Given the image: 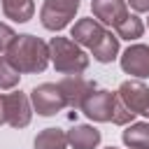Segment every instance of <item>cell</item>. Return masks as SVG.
Returning <instances> with one entry per match:
<instances>
[{
	"mask_svg": "<svg viewBox=\"0 0 149 149\" xmlns=\"http://www.w3.org/2000/svg\"><path fill=\"white\" fill-rule=\"evenodd\" d=\"M7 58L9 63L26 74H37L44 72L51 54H49V44L42 42L35 35H16V40L12 42V47L7 49Z\"/></svg>",
	"mask_w": 149,
	"mask_h": 149,
	"instance_id": "obj_1",
	"label": "cell"
},
{
	"mask_svg": "<svg viewBox=\"0 0 149 149\" xmlns=\"http://www.w3.org/2000/svg\"><path fill=\"white\" fill-rule=\"evenodd\" d=\"M49 54L56 72L61 74H81L88 68V54L72 37H51Z\"/></svg>",
	"mask_w": 149,
	"mask_h": 149,
	"instance_id": "obj_2",
	"label": "cell"
},
{
	"mask_svg": "<svg viewBox=\"0 0 149 149\" xmlns=\"http://www.w3.org/2000/svg\"><path fill=\"white\" fill-rule=\"evenodd\" d=\"M79 0H44L40 9V21L47 30H63L77 14Z\"/></svg>",
	"mask_w": 149,
	"mask_h": 149,
	"instance_id": "obj_3",
	"label": "cell"
},
{
	"mask_svg": "<svg viewBox=\"0 0 149 149\" xmlns=\"http://www.w3.org/2000/svg\"><path fill=\"white\" fill-rule=\"evenodd\" d=\"M116 100L119 95L112 93V91H105V88H93L86 100L81 102V112L91 119V121H100V123H107L112 121L114 116V107H116Z\"/></svg>",
	"mask_w": 149,
	"mask_h": 149,
	"instance_id": "obj_4",
	"label": "cell"
},
{
	"mask_svg": "<svg viewBox=\"0 0 149 149\" xmlns=\"http://www.w3.org/2000/svg\"><path fill=\"white\" fill-rule=\"evenodd\" d=\"M30 102H33V109L40 114V116H54L58 114L63 107H68L58 84H40L30 91Z\"/></svg>",
	"mask_w": 149,
	"mask_h": 149,
	"instance_id": "obj_5",
	"label": "cell"
},
{
	"mask_svg": "<svg viewBox=\"0 0 149 149\" xmlns=\"http://www.w3.org/2000/svg\"><path fill=\"white\" fill-rule=\"evenodd\" d=\"M30 98L21 91L5 93V112H7V123L12 128H26L33 119V107Z\"/></svg>",
	"mask_w": 149,
	"mask_h": 149,
	"instance_id": "obj_6",
	"label": "cell"
},
{
	"mask_svg": "<svg viewBox=\"0 0 149 149\" xmlns=\"http://www.w3.org/2000/svg\"><path fill=\"white\" fill-rule=\"evenodd\" d=\"M119 98L123 100V105L135 112V114H142L149 119V86L142 84V81H135V79H128L119 86Z\"/></svg>",
	"mask_w": 149,
	"mask_h": 149,
	"instance_id": "obj_7",
	"label": "cell"
},
{
	"mask_svg": "<svg viewBox=\"0 0 149 149\" xmlns=\"http://www.w3.org/2000/svg\"><path fill=\"white\" fill-rule=\"evenodd\" d=\"M121 70L130 77L144 79L149 77V47L147 44H130L121 54Z\"/></svg>",
	"mask_w": 149,
	"mask_h": 149,
	"instance_id": "obj_8",
	"label": "cell"
},
{
	"mask_svg": "<svg viewBox=\"0 0 149 149\" xmlns=\"http://www.w3.org/2000/svg\"><path fill=\"white\" fill-rule=\"evenodd\" d=\"M105 35H107V28H105L98 19H91V16L79 19V21L72 26V30H70V37H72L77 44L86 47V49H95Z\"/></svg>",
	"mask_w": 149,
	"mask_h": 149,
	"instance_id": "obj_9",
	"label": "cell"
},
{
	"mask_svg": "<svg viewBox=\"0 0 149 149\" xmlns=\"http://www.w3.org/2000/svg\"><path fill=\"white\" fill-rule=\"evenodd\" d=\"M58 88H61V93H63L68 107L79 109L81 102L86 100V95H88L95 86H93L88 79H84L81 74H65V77L58 81Z\"/></svg>",
	"mask_w": 149,
	"mask_h": 149,
	"instance_id": "obj_10",
	"label": "cell"
},
{
	"mask_svg": "<svg viewBox=\"0 0 149 149\" xmlns=\"http://www.w3.org/2000/svg\"><path fill=\"white\" fill-rule=\"evenodd\" d=\"M91 9L102 26H112V28H116L130 14L126 0H91Z\"/></svg>",
	"mask_w": 149,
	"mask_h": 149,
	"instance_id": "obj_11",
	"label": "cell"
},
{
	"mask_svg": "<svg viewBox=\"0 0 149 149\" xmlns=\"http://www.w3.org/2000/svg\"><path fill=\"white\" fill-rule=\"evenodd\" d=\"M68 144L72 149H95L100 144V130L88 123H77L68 130Z\"/></svg>",
	"mask_w": 149,
	"mask_h": 149,
	"instance_id": "obj_12",
	"label": "cell"
},
{
	"mask_svg": "<svg viewBox=\"0 0 149 149\" xmlns=\"http://www.w3.org/2000/svg\"><path fill=\"white\" fill-rule=\"evenodd\" d=\"M121 140L130 149H149V121H133L121 133Z\"/></svg>",
	"mask_w": 149,
	"mask_h": 149,
	"instance_id": "obj_13",
	"label": "cell"
},
{
	"mask_svg": "<svg viewBox=\"0 0 149 149\" xmlns=\"http://www.w3.org/2000/svg\"><path fill=\"white\" fill-rule=\"evenodd\" d=\"M2 2V14L16 23H26L35 14V2L33 0H0Z\"/></svg>",
	"mask_w": 149,
	"mask_h": 149,
	"instance_id": "obj_14",
	"label": "cell"
},
{
	"mask_svg": "<svg viewBox=\"0 0 149 149\" xmlns=\"http://www.w3.org/2000/svg\"><path fill=\"white\" fill-rule=\"evenodd\" d=\"M35 149H65L68 147V133L61 128H44L35 137Z\"/></svg>",
	"mask_w": 149,
	"mask_h": 149,
	"instance_id": "obj_15",
	"label": "cell"
},
{
	"mask_svg": "<svg viewBox=\"0 0 149 149\" xmlns=\"http://www.w3.org/2000/svg\"><path fill=\"white\" fill-rule=\"evenodd\" d=\"M91 54H93V58L98 63H112L116 58V54H119V37H116V33L107 30V35L100 40V44L95 49H91Z\"/></svg>",
	"mask_w": 149,
	"mask_h": 149,
	"instance_id": "obj_16",
	"label": "cell"
},
{
	"mask_svg": "<svg viewBox=\"0 0 149 149\" xmlns=\"http://www.w3.org/2000/svg\"><path fill=\"white\" fill-rule=\"evenodd\" d=\"M114 33H116V37L119 40H137V37H142V33H144V23H142V19L137 16V14H128L116 28H114Z\"/></svg>",
	"mask_w": 149,
	"mask_h": 149,
	"instance_id": "obj_17",
	"label": "cell"
},
{
	"mask_svg": "<svg viewBox=\"0 0 149 149\" xmlns=\"http://www.w3.org/2000/svg\"><path fill=\"white\" fill-rule=\"evenodd\" d=\"M21 81V72L9 63L7 56H0V91H12Z\"/></svg>",
	"mask_w": 149,
	"mask_h": 149,
	"instance_id": "obj_18",
	"label": "cell"
},
{
	"mask_svg": "<svg viewBox=\"0 0 149 149\" xmlns=\"http://www.w3.org/2000/svg\"><path fill=\"white\" fill-rule=\"evenodd\" d=\"M14 40H16L14 28H9L7 23H0V54H7V49L12 47Z\"/></svg>",
	"mask_w": 149,
	"mask_h": 149,
	"instance_id": "obj_19",
	"label": "cell"
},
{
	"mask_svg": "<svg viewBox=\"0 0 149 149\" xmlns=\"http://www.w3.org/2000/svg\"><path fill=\"white\" fill-rule=\"evenodd\" d=\"M128 5L135 12H149V0H128Z\"/></svg>",
	"mask_w": 149,
	"mask_h": 149,
	"instance_id": "obj_20",
	"label": "cell"
},
{
	"mask_svg": "<svg viewBox=\"0 0 149 149\" xmlns=\"http://www.w3.org/2000/svg\"><path fill=\"white\" fill-rule=\"evenodd\" d=\"M7 123V112H5V93H0V126Z\"/></svg>",
	"mask_w": 149,
	"mask_h": 149,
	"instance_id": "obj_21",
	"label": "cell"
},
{
	"mask_svg": "<svg viewBox=\"0 0 149 149\" xmlns=\"http://www.w3.org/2000/svg\"><path fill=\"white\" fill-rule=\"evenodd\" d=\"M107 149H116V147H107Z\"/></svg>",
	"mask_w": 149,
	"mask_h": 149,
	"instance_id": "obj_22",
	"label": "cell"
}]
</instances>
